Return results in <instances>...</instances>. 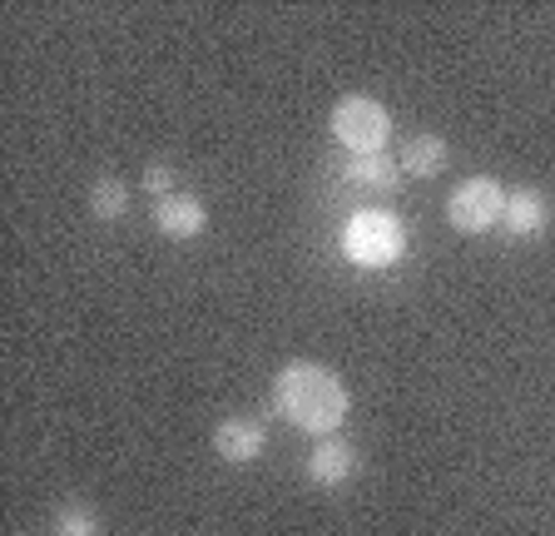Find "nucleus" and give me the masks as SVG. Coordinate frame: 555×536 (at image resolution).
I'll return each instance as SVG.
<instances>
[{
    "label": "nucleus",
    "mask_w": 555,
    "mask_h": 536,
    "mask_svg": "<svg viewBox=\"0 0 555 536\" xmlns=\"http://www.w3.org/2000/svg\"><path fill=\"white\" fill-rule=\"evenodd\" d=\"M327 129H333V140L347 154H382L387 140H392V115L372 94H347V100H337Z\"/></svg>",
    "instance_id": "nucleus-3"
},
{
    "label": "nucleus",
    "mask_w": 555,
    "mask_h": 536,
    "mask_svg": "<svg viewBox=\"0 0 555 536\" xmlns=\"http://www.w3.org/2000/svg\"><path fill=\"white\" fill-rule=\"evenodd\" d=\"M447 219H451V229H462V233L496 229V224L506 219V189H501L496 179H486V175L466 179V184L451 189Z\"/></svg>",
    "instance_id": "nucleus-4"
},
{
    "label": "nucleus",
    "mask_w": 555,
    "mask_h": 536,
    "mask_svg": "<svg viewBox=\"0 0 555 536\" xmlns=\"http://www.w3.org/2000/svg\"><path fill=\"white\" fill-rule=\"evenodd\" d=\"M347 179L352 184H367V189H392L397 179H402V164L392 159V154H352L347 159Z\"/></svg>",
    "instance_id": "nucleus-10"
},
{
    "label": "nucleus",
    "mask_w": 555,
    "mask_h": 536,
    "mask_svg": "<svg viewBox=\"0 0 555 536\" xmlns=\"http://www.w3.org/2000/svg\"><path fill=\"white\" fill-rule=\"evenodd\" d=\"M273 403L278 412L293 422L298 432H312V437H337L347 418V387L333 368L323 362H288L278 373V387H273Z\"/></svg>",
    "instance_id": "nucleus-1"
},
{
    "label": "nucleus",
    "mask_w": 555,
    "mask_h": 536,
    "mask_svg": "<svg viewBox=\"0 0 555 536\" xmlns=\"http://www.w3.org/2000/svg\"><path fill=\"white\" fill-rule=\"evenodd\" d=\"M125 209H129V189H125V179H115V175H100L94 179V189H90V214L94 219H125Z\"/></svg>",
    "instance_id": "nucleus-11"
},
{
    "label": "nucleus",
    "mask_w": 555,
    "mask_h": 536,
    "mask_svg": "<svg viewBox=\"0 0 555 536\" xmlns=\"http://www.w3.org/2000/svg\"><path fill=\"white\" fill-rule=\"evenodd\" d=\"M268 447V427L254 418H223L219 427H214V452L223 457V462L243 467V462H258Z\"/></svg>",
    "instance_id": "nucleus-5"
},
{
    "label": "nucleus",
    "mask_w": 555,
    "mask_h": 536,
    "mask_svg": "<svg viewBox=\"0 0 555 536\" xmlns=\"http://www.w3.org/2000/svg\"><path fill=\"white\" fill-rule=\"evenodd\" d=\"M402 175L412 179H431L441 175V164H447V140L441 135H412V140L402 144Z\"/></svg>",
    "instance_id": "nucleus-9"
},
{
    "label": "nucleus",
    "mask_w": 555,
    "mask_h": 536,
    "mask_svg": "<svg viewBox=\"0 0 555 536\" xmlns=\"http://www.w3.org/2000/svg\"><path fill=\"white\" fill-rule=\"evenodd\" d=\"M352 472H358V447L343 437H318V447L308 452V477L318 487H343Z\"/></svg>",
    "instance_id": "nucleus-7"
},
{
    "label": "nucleus",
    "mask_w": 555,
    "mask_h": 536,
    "mask_svg": "<svg viewBox=\"0 0 555 536\" xmlns=\"http://www.w3.org/2000/svg\"><path fill=\"white\" fill-rule=\"evenodd\" d=\"M208 224L204 214V199L194 194H169L154 204V229L164 233V239H173V244H184V239H198Z\"/></svg>",
    "instance_id": "nucleus-6"
},
{
    "label": "nucleus",
    "mask_w": 555,
    "mask_h": 536,
    "mask_svg": "<svg viewBox=\"0 0 555 536\" xmlns=\"http://www.w3.org/2000/svg\"><path fill=\"white\" fill-rule=\"evenodd\" d=\"M506 224L516 239H535V233H545V224H551V199L541 194V189H516V194H506Z\"/></svg>",
    "instance_id": "nucleus-8"
},
{
    "label": "nucleus",
    "mask_w": 555,
    "mask_h": 536,
    "mask_svg": "<svg viewBox=\"0 0 555 536\" xmlns=\"http://www.w3.org/2000/svg\"><path fill=\"white\" fill-rule=\"evenodd\" d=\"M55 536H100V516L90 507H60Z\"/></svg>",
    "instance_id": "nucleus-12"
},
{
    "label": "nucleus",
    "mask_w": 555,
    "mask_h": 536,
    "mask_svg": "<svg viewBox=\"0 0 555 536\" xmlns=\"http://www.w3.org/2000/svg\"><path fill=\"white\" fill-rule=\"evenodd\" d=\"M402 248H406V229L387 209H358L343 229V254L358 268H387L392 258H402Z\"/></svg>",
    "instance_id": "nucleus-2"
},
{
    "label": "nucleus",
    "mask_w": 555,
    "mask_h": 536,
    "mask_svg": "<svg viewBox=\"0 0 555 536\" xmlns=\"http://www.w3.org/2000/svg\"><path fill=\"white\" fill-rule=\"evenodd\" d=\"M144 189H150L154 199H169V189H173L169 164H150V169H144Z\"/></svg>",
    "instance_id": "nucleus-13"
}]
</instances>
